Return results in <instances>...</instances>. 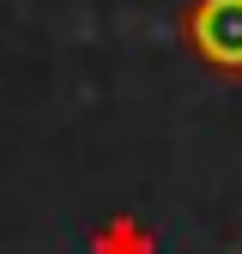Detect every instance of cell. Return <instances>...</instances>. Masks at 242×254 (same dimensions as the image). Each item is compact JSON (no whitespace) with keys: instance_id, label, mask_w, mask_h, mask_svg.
Instances as JSON below:
<instances>
[{"instance_id":"cell-1","label":"cell","mask_w":242,"mask_h":254,"mask_svg":"<svg viewBox=\"0 0 242 254\" xmlns=\"http://www.w3.org/2000/svg\"><path fill=\"white\" fill-rule=\"evenodd\" d=\"M182 43L200 55V67L242 79V0H188Z\"/></svg>"},{"instance_id":"cell-2","label":"cell","mask_w":242,"mask_h":254,"mask_svg":"<svg viewBox=\"0 0 242 254\" xmlns=\"http://www.w3.org/2000/svg\"><path fill=\"white\" fill-rule=\"evenodd\" d=\"M91 254H158V242H151V230L139 218H109V224L91 236Z\"/></svg>"},{"instance_id":"cell-3","label":"cell","mask_w":242,"mask_h":254,"mask_svg":"<svg viewBox=\"0 0 242 254\" xmlns=\"http://www.w3.org/2000/svg\"><path fill=\"white\" fill-rule=\"evenodd\" d=\"M236 254H242V248H236Z\"/></svg>"}]
</instances>
